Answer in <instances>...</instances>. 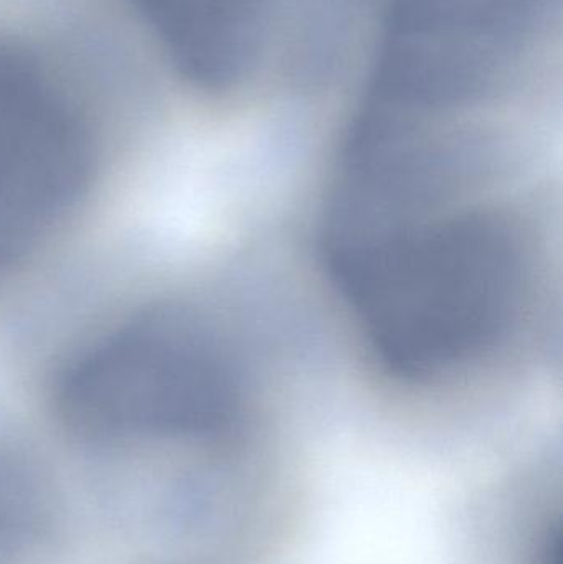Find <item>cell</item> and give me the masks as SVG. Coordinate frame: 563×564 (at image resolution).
Listing matches in <instances>:
<instances>
[{"instance_id": "7a4b0ae2", "label": "cell", "mask_w": 563, "mask_h": 564, "mask_svg": "<svg viewBox=\"0 0 563 564\" xmlns=\"http://www.w3.org/2000/svg\"><path fill=\"white\" fill-rule=\"evenodd\" d=\"M79 91L48 50L0 33V271L45 243L88 191L96 135Z\"/></svg>"}, {"instance_id": "6da1fadb", "label": "cell", "mask_w": 563, "mask_h": 564, "mask_svg": "<svg viewBox=\"0 0 563 564\" xmlns=\"http://www.w3.org/2000/svg\"><path fill=\"white\" fill-rule=\"evenodd\" d=\"M240 381L217 335L174 305L149 308L83 348L59 375V416L102 441L227 443L241 430Z\"/></svg>"}]
</instances>
